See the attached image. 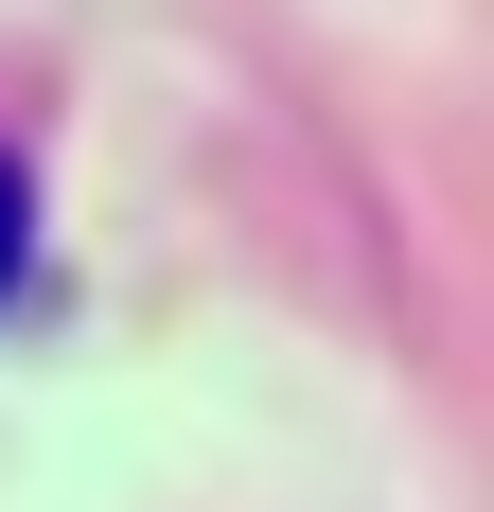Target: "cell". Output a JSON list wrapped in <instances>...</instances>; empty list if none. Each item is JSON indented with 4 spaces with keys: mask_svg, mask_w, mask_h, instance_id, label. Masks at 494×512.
<instances>
[{
    "mask_svg": "<svg viewBox=\"0 0 494 512\" xmlns=\"http://www.w3.org/2000/svg\"><path fill=\"white\" fill-rule=\"evenodd\" d=\"M36 283V177H18V142H0V301Z\"/></svg>",
    "mask_w": 494,
    "mask_h": 512,
    "instance_id": "6da1fadb",
    "label": "cell"
}]
</instances>
